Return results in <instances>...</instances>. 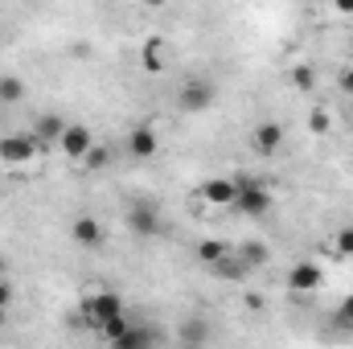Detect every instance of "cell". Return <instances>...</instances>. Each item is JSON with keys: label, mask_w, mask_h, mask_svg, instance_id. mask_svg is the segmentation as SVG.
<instances>
[{"label": "cell", "mask_w": 353, "mask_h": 349, "mask_svg": "<svg viewBox=\"0 0 353 349\" xmlns=\"http://www.w3.org/2000/svg\"><path fill=\"white\" fill-rule=\"evenodd\" d=\"M234 185H239V197H234V214H243V218H267L271 210H275V193H271V185H267L263 177H234Z\"/></svg>", "instance_id": "obj_1"}, {"label": "cell", "mask_w": 353, "mask_h": 349, "mask_svg": "<svg viewBox=\"0 0 353 349\" xmlns=\"http://www.w3.org/2000/svg\"><path fill=\"white\" fill-rule=\"evenodd\" d=\"M243 300H247V308H251V312H263V292H247Z\"/></svg>", "instance_id": "obj_28"}, {"label": "cell", "mask_w": 353, "mask_h": 349, "mask_svg": "<svg viewBox=\"0 0 353 349\" xmlns=\"http://www.w3.org/2000/svg\"><path fill=\"white\" fill-rule=\"evenodd\" d=\"M325 283V271H321V263H292L288 267V292H300V296H308V292H316Z\"/></svg>", "instance_id": "obj_8"}, {"label": "cell", "mask_w": 353, "mask_h": 349, "mask_svg": "<svg viewBox=\"0 0 353 349\" xmlns=\"http://www.w3.org/2000/svg\"><path fill=\"white\" fill-rule=\"evenodd\" d=\"M201 201H210V206H234V197H239V185H234V177H210V181H201Z\"/></svg>", "instance_id": "obj_11"}, {"label": "cell", "mask_w": 353, "mask_h": 349, "mask_svg": "<svg viewBox=\"0 0 353 349\" xmlns=\"http://www.w3.org/2000/svg\"><path fill=\"white\" fill-rule=\"evenodd\" d=\"M4 321H8V312H0V329H4Z\"/></svg>", "instance_id": "obj_30"}, {"label": "cell", "mask_w": 353, "mask_h": 349, "mask_svg": "<svg viewBox=\"0 0 353 349\" xmlns=\"http://www.w3.org/2000/svg\"><path fill=\"white\" fill-rule=\"evenodd\" d=\"M128 329H132V321H128V312H123V317H115V321H107V325H103L99 333H103V341L111 346V341H119V337H123Z\"/></svg>", "instance_id": "obj_20"}, {"label": "cell", "mask_w": 353, "mask_h": 349, "mask_svg": "<svg viewBox=\"0 0 353 349\" xmlns=\"http://www.w3.org/2000/svg\"><path fill=\"white\" fill-rule=\"evenodd\" d=\"M333 251H337L341 259H350L353 255V226H341V230L333 235Z\"/></svg>", "instance_id": "obj_21"}, {"label": "cell", "mask_w": 353, "mask_h": 349, "mask_svg": "<svg viewBox=\"0 0 353 349\" xmlns=\"http://www.w3.org/2000/svg\"><path fill=\"white\" fill-rule=\"evenodd\" d=\"M226 255H230V247H226V243H218V239H201V243H197V259L205 263V267L222 263Z\"/></svg>", "instance_id": "obj_17"}, {"label": "cell", "mask_w": 353, "mask_h": 349, "mask_svg": "<svg viewBox=\"0 0 353 349\" xmlns=\"http://www.w3.org/2000/svg\"><path fill=\"white\" fill-rule=\"evenodd\" d=\"M140 58H144V70H148V74H161V70L169 66V50H165V41H161V37L144 41V54H140Z\"/></svg>", "instance_id": "obj_16"}, {"label": "cell", "mask_w": 353, "mask_h": 349, "mask_svg": "<svg viewBox=\"0 0 353 349\" xmlns=\"http://www.w3.org/2000/svg\"><path fill=\"white\" fill-rule=\"evenodd\" d=\"M157 341H161V333L152 325H132L119 341H111V349H157Z\"/></svg>", "instance_id": "obj_14"}, {"label": "cell", "mask_w": 353, "mask_h": 349, "mask_svg": "<svg viewBox=\"0 0 353 349\" xmlns=\"http://www.w3.org/2000/svg\"><path fill=\"white\" fill-rule=\"evenodd\" d=\"M123 222L136 239H157L165 230V218H161V206L152 197H132L128 210H123Z\"/></svg>", "instance_id": "obj_2"}, {"label": "cell", "mask_w": 353, "mask_h": 349, "mask_svg": "<svg viewBox=\"0 0 353 349\" xmlns=\"http://www.w3.org/2000/svg\"><path fill=\"white\" fill-rule=\"evenodd\" d=\"M157 148H161V140H157V128L152 123H136L128 132V157L132 161H152Z\"/></svg>", "instance_id": "obj_9"}, {"label": "cell", "mask_w": 353, "mask_h": 349, "mask_svg": "<svg viewBox=\"0 0 353 349\" xmlns=\"http://www.w3.org/2000/svg\"><path fill=\"white\" fill-rule=\"evenodd\" d=\"M337 87H341V94H350V99H353V62H350V66H341V74H337Z\"/></svg>", "instance_id": "obj_27"}, {"label": "cell", "mask_w": 353, "mask_h": 349, "mask_svg": "<svg viewBox=\"0 0 353 349\" xmlns=\"http://www.w3.org/2000/svg\"><path fill=\"white\" fill-rule=\"evenodd\" d=\"M37 140H33V132H12V136H0V161L4 165H29L33 157H37Z\"/></svg>", "instance_id": "obj_5"}, {"label": "cell", "mask_w": 353, "mask_h": 349, "mask_svg": "<svg viewBox=\"0 0 353 349\" xmlns=\"http://www.w3.org/2000/svg\"><path fill=\"white\" fill-rule=\"evenodd\" d=\"M83 317H87L94 329H103L107 321L123 317V296H119V292H111V288H103V292H90L87 300H83Z\"/></svg>", "instance_id": "obj_4"}, {"label": "cell", "mask_w": 353, "mask_h": 349, "mask_svg": "<svg viewBox=\"0 0 353 349\" xmlns=\"http://www.w3.org/2000/svg\"><path fill=\"white\" fill-rule=\"evenodd\" d=\"M12 300H17L12 279H0V312H8V308H12Z\"/></svg>", "instance_id": "obj_26"}, {"label": "cell", "mask_w": 353, "mask_h": 349, "mask_svg": "<svg viewBox=\"0 0 353 349\" xmlns=\"http://www.w3.org/2000/svg\"><path fill=\"white\" fill-rule=\"evenodd\" d=\"M66 128H70V123H66L58 111H46V115L33 123V140H37V144H62Z\"/></svg>", "instance_id": "obj_13"}, {"label": "cell", "mask_w": 353, "mask_h": 349, "mask_svg": "<svg viewBox=\"0 0 353 349\" xmlns=\"http://www.w3.org/2000/svg\"><path fill=\"white\" fill-rule=\"evenodd\" d=\"M70 239H74V247H83V251H99V247L107 243V230H103V222H99V218L79 214V218L70 222Z\"/></svg>", "instance_id": "obj_6"}, {"label": "cell", "mask_w": 353, "mask_h": 349, "mask_svg": "<svg viewBox=\"0 0 353 349\" xmlns=\"http://www.w3.org/2000/svg\"><path fill=\"white\" fill-rule=\"evenodd\" d=\"M58 148H62V157H66V161H79V165H83V161H87V152L94 148V132H90L87 123H70Z\"/></svg>", "instance_id": "obj_7"}, {"label": "cell", "mask_w": 353, "mask_h": 349, "mask_svg": "<svg viewBox=\"0 0 353 349\" xmlns=\"http://www.w3.org/2000/svg\"><path fill=\"white\" fill-rule=\"evenodd\" d=\"M107 161H111V152L103 148V144H94L87 152V161H83V169H90V173H99V169H107Z\"/></svg>", "instance_id": "obj_23"}, {"label": "cell", "mask_w": 353, "mask_h": 349, "mask_svg": "<svg viewBox=\"0 0 353 349\" xmlns=\"http://www.w3.org/2000/svg\"><path fill=\"white\" fill-rule=\"evenodd\" d=\"M210 271H214V275H222V279H247V275H251V271L239 263V255H234V251H230V255H226L222 263H214Z\"/></svg>", "instance_id": "obj_19"}, {"label": "cell", "mask_w": 353, "mask_h": 349, "mask_svg": "<svg viewBox=\"0 0 353 349\" xmlns=\"http://www.w3.org/2000/svg\"><path fill=\"white\" fill-rule=\"evenodd\" d=\"M337 325H341V329H353V296H341V304H337Z\"/></svg>", "instance_id": "obj_25"}, {"label": "cell", "mask_w": 353, "mask_h": 349, "mask_svg": "<svg viewBox=\"0 0 353 349\" xmlns=\"http://www.w3.org/2000/svg\"><path fill=\"white\" fill-rule=\"evenodd\" d=\"M218 103V83L214 79H205V74H189L181 90H176V107L185 111V115H197V111H210Z\"/></svg>", "instance_id": "obj_3"}, {"label": "cell", "mask_w": 353, "mask_h": 349, "mask_svg": "<svg viewBox=\"0 0 353 349\" xmlns=\"http://www.w3.org/2000/svg\"><path fill=\"white\" fill-rule=\"evenodd\" d=\"M234 255H239V263H243L247 271H259V267H267V263H271V247H267V243H259V239H247Z\"/></svg>", "instance_id": "obj_15"}, {"label": "cell", "mask_w": 353, "mask_h": 349, "mask_svg": "<svg viewBox=\"0 0 353 349\" xmlns=\"http://www.w3.org/2000/svg\"><path fill=\"white\" fill-rule=\"evenodd\" d=\"M329 128H333L329 111H321V107H316V111L308 115V132H312V136H329Z\"/></svg>", "instance_id": "obj_24"}, {"label": "cell", "mask_w": 353, "mask_h": 349, "mask_svg": "<svg viewBox=\"0 0 353 349\" xmlns=\"http://www.w3.org/2000/svg\"><path fill=\"white\" fill-rule=\"evenodd\" d=\"M292 83H296V90H312L316 87V70L312 66H292Z\"/></svg>", "instance_id": "obj_22"}, {"label": "cell", "mask_w": 353, "mask_h": 349, "mask_svg": "<svg viewBox=\"0 0 353 349\" xmlns=\"http://www.w3.org/2000/svg\"><path fill=\"white\" fill-rule=\"evenodd\" d=\"M176 346L181 349H205L210 346V321L205 317H189L176 325Z\"/></svg>", "instance_id": "obj_12"}, {"label": "cell", "mask_w": 353, "mask_h": 349, "mask_svg": "<svg viewBox=\"0 0 353 349\" xmlns=\"http://www.w3.org/2000/svg\"><path fill=\"white\" fill-rule=\"evenodd\" d=\"M0 279H8V259L0 255Z\"/></svg>", "instance_id": "obj_29"}, {"label": "cell", "mask_w": 353, "mask_h": 349, "mask_svg": "<svg viewBox=\"0 0 353 349\" xmlns=\"http://www.w3.org/2000/svg\"><path fill=\"white\" fill-rule=\"evenodd\" d=\"M21 99H25V83H21L17 74H0V103L12 107V103H21Z\"/></svg>", "instance_id": "obj_18"}, {"label": "cell", "mask_w": 353, "mask_h": 349, "mask_svg": "<svg viewBox=\"0 0 353 349\" xmlns=\"http://www.w3.org/2000/svg\"><path fill=\"white\" fill-rule=\"evenodd\" d=\"M251 144H255V152H259V157H275V152H279V144H283V123H279V119H263V123H255Z\"/></svg>", "instance_id": "obj_10"}]
</instances>
